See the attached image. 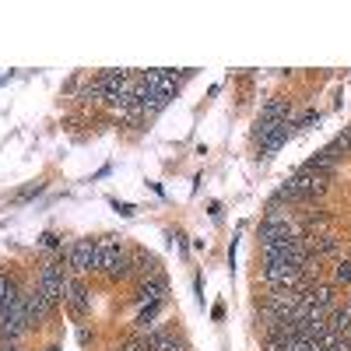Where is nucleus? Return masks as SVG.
Here are the masks:
<instances>
[{"label":"nucleus","instance_id":"obj_13","mask_svg":"<svg viewBox=\"0 0 351 351\" xmlns=\"http://www.w3.org/2000/svg\"><path fill=\"white\" fill-rule=\"evenodd\" d=\"M348 309H351V299H348Z\"/></svg>","mask_w":351,"mask_h":351},{"label":"nucleus","instance_id":"obj_6","mask_svg":"<svg viewBox=\"0 0 351 351\" xmlns=\"http://www.w3.org/2000/svg\"><path fill=\"white\" fill-rule=\"evenodd\" d=\"M162 295H165V281L155 274V278H144L141 281V288H137V302H162Z\"/></svg>","mask_w":351,"mask_h":351},{"label":"nucleus","instance_id":"obj_2","mask_svg":"<svg viewBox=\"0 0 351 351\" xmlns=\"http://www.w3.org/2000/svg\"><path fill=\"white\" fill-rule=\"evenodd\" d=\"M288 130H291V120L285 116V120H260L256 123V141H260V148L263 152H278L281 144L288 141Z\"/></svg>","mask_w":351,"mask_h":351},{"label":"nucleus","instance_id":"obj_5","mask_svg":"<svg viewBox=\"0 0 351 351\" xmlns=\"http://www.w3.org/2000/svg\"><path fill=\"white\" fill-rule=\"evenodd\" d=\"M64 299L71 302V309H74L77 316H84L88 309H92V299H88V288H84L81 281H74V278H71V285H67V291H64Z\"/></svg>","mask_w":351,"mask_h":351},{"label":"nucleus","instance_id":"obj_11","mask_svg":"<svg viewBox=\"0 0 351 351\" xmlns=\"http://www.w3.org/2000/svg\"><path fill=\"white\" fill-rule=\"evenodd\" d=\"M112 351H141L137 344H127V348H112Z\"/></svg>","mask_w":351,"mask_h":351},{"label":"nucleus","instance_id":"obj_7","mask_svg":"<svg viewBox=\"0 0 351 351\" xmlns=\"http://www.w3.org/2000/svg\"><path fill=\"white\" fill-rule=\"evenodd\" d=\"M130 271H137V274H144V278H155V274H158V271H155V260H152L148 253L130 256Z\"/></svg>","mask_w":351,"mask_h":351},{"label":"nucleus","instance_id":"obj_9","mask_svg":"<svg viewBox=\"0 0 351 351\" xmlns=\"http://www.w3.org/2000/svg\"><path fill=\"white\" fill-rule=\"evenodd\" d=\"M334 278H337L341 285H344V281H351V260H344V263H341V267H337V274H334Z\"/></svg>","mask_w":351,"mask_h":351},{"label":"nucleus","instance_id":"obj_10","mask_svg":"<svg viewBox=\"0 0 351 351\" xmlns=\"http://www.w3.org/2000/svg\"><path fill=\"white\" fill-rule=\"evenodd\" d=\"M0 351H18V341H8L4 337V341H0Z\"/></svg>","mask_w":351,"mask_h":351},{"label":"nucleus","instance_id":"obj_4","mask_svg":"<svg viewBox=\"0 0 351 351\" xmlns=\"http://www.w3.org/2000/svg\"><path fill=\"white\" fill-rule=\"evenodd\" d=\"M53 309H56V299H49L39 285L28 288V319H32V324H46L53 316Z\"/></svg>","mask_w":351,"mask_h":351},{"label":"nucleus","instance_id":"obj_1","mask_svg":"<svg viewBox=\"0 0 351 351\" xmlns=\"http://www.w3.org/2000/svg\"><path fill=\"white\" fill-rule=\"evenodd\" d=\"M95 271L112 278V281H120L130 274V253L116 243V239H102L99 243V263H95Z\"/></svg>","mask_w":351,"mask_h":351},{"label":"nucleus","instance_id":"obj_12","mask_svg":"<svg viewBox=\"0 0 351 351\" xmlns=\"http://www.w3.org/2000/svg\"><path fill=\"white\" fill-rule=\"evenodd\" d=\"M46 351H60V344H49V348H46Z\"/></svg>","mask_w":351,"mask_h":351},{"label":"nucleus","instance_id":"obj_8","mask_svg":"<svg viewBox=\"0 0 351 351\" xmlns=\"http://www.w3.org/2000/svg\"><path fill=\"white\" fill-rule=\"evenodd\" d=\"M155 351H186V344L180 337H172V334H162L158 344H155Z\"/></svg>","mask_w":351,"mask_h":351},{"label":"nucleus","instance_id":"obj_3","mask_svg":"<svg viewBox=\"0 0 351 351\" xmlns=\"http://www.w3.org/2000/svg\"><path fill=\"white\" fill-rule=\"evenodd\" d=\"M99 263V243L95 239H77L71 250H67V267L74 274H84V271H95Z\"/></svg>","mask_w":351,"mask_h":351}]
</instances>
